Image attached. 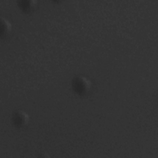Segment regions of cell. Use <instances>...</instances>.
Instances as JSON below:
<instances>
[{
    "label": "cell",
    "instance_id": "cell-1",
    "mask_svg": "<svg viewBox=\"0 0 158 158\" xmlns=\"http://www.w3.org/2000/svg\"><path fill=\"white\" fill-rule=\"evenodd\" d=\"M77 88L81 91H85L89 89L91 86L90 81L84 77H80L77 78L75 83Z\"/></svg>",
    "mask_w": 158,
    "mask_h": 158
},
{
    "label": "cell",
    "instance_id": "cell-2",
    "mask_svg": "<svg viewBox=\"0 0 158 158\" xmlns=\"http://www.w3.org/2000/svg\"><path fill=\"white\" fill-rule=\"evenodd\" d=\"M15 120L20 125L25 124L28 120V116L25 112L19 111L15 115Z\"/></svg>",
    "mask_w": 158,
    "mask_h": 158
},
{
    "label": "cell",
    "instance_id": "cell-3",
    "mask_svg": "<svg viewBox=\"0 0 158 158\" xmlns=\"http://www.w3.org/2000/svg\"><path fill=\"white\" fill-rule=\"evenodd\" d=\"M1 33L3 34H7L11 30V24L6 19H1Z\"/></svg>",
    "mask_w": 158,
    "mask_h": 158
}]
</instances>
